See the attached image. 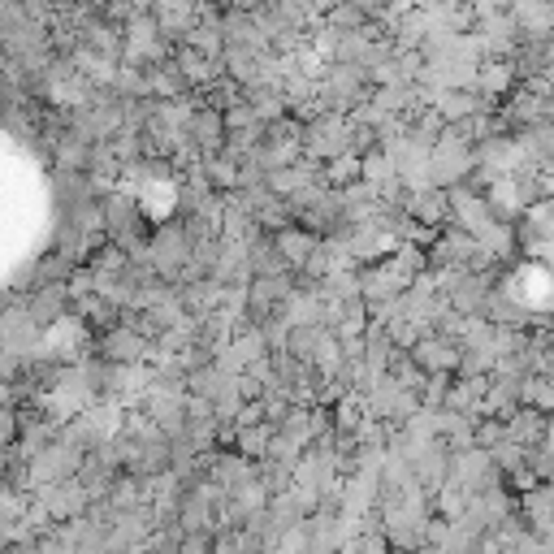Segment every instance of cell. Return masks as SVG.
<instances>
[{
	"instance_id": "cell-2",
	"label": "cell",
	"mask_w": 554,
	"mask_h": 554,
	"mask_svg": "<svg viewBox=\"0 0 554 554\" xmlns=\"http://www.w3.org/2000/svg\"><path fill=\"white\" fill-rule=\"evenodd\" d=\"M104 355H109V360H135V355H143V338L139 334H113L104 342Z\"/></svg>"
},
{
	"instance_id": "cell-1",
	"label": "cell",
	"mask_w": 554,
	"mask_h": 554,
	"mask_svg": "<svg viewBox=\"0 0 554 554\" xmlns=\"http://www.w3.org/2000/svg\"><path fill=\"white\" fill-rule=\"evenodd\" d=\"M312 247H316L312 234H299V230H286L282 239H277V252H282L290 265H308V260H312Z\"/></svg>"
}]
</instances>
